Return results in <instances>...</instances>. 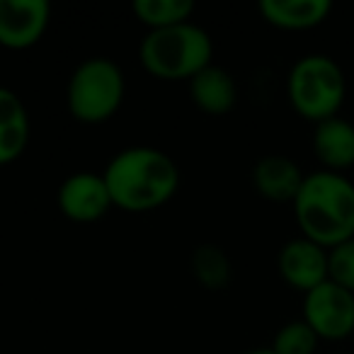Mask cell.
I'll use <instances>...</instances> for the list:
<instances>
[{
  "mask_svg": "<svg viewBox=\"0 0 354 354\" xmlns=\"http://www.w3.org/2000/svg\"><path fill=\"white\" fill-rule=\"evenodd\" d=\"M294 212L304 238L330 250L354 238V183L333 170L310 172L294 199Z\"/></svg>",
  "mask_w": 354,
  "mask_h": 354,
  "instance_id": "1",
  "label": "cell"
},
{
  "mask_svg": "<svg viewBox=\"0 0 354 354\" xmlns=\"http://www.w3.org/2000/svg\"><path fill=\"white\" fill-rule=\"evenodd\" d=\"M112 204L127 212H148L175 194L177 165L156 148H129L119 153L104 170Z\"/></svg>",
  "mask_w": 354,
  "mask_h": 354,
  "instance_id": "2",
  "label": "cell"
},
{
  "mask_svg": "<svg viewBox=\"0 0 354 354\" xmlns=\"http://www.w3.org/2000/svg\"><path fill=\"white\" fill-rule=\"evenodd\" d=\"M212 37L189 22L153 30L141 44V64L162 80H192L199 71L212 66Z\"/></svg>",
  "mask_w": 354,
  "mask_h": 354,
  "instance_id": "3",
  "label": "cell"
},
{
  "mask_svg": "<svg viewBox=\"0 0 354 354\" xmlns=\"http://www.w3.org/2000/svg\"><path fill=\"white\" fill-rule=\"evenodd\" d=\"M286 90L296 112L318 124L339 112L347 80L335 59L325 54H308L294 64Z\"/></svg>",
  "mask_w": 354,
  "mask_h": 354,
  "instance_id": "4",
  "label": "cell"
},
{
  "mask_svg": "<svg viewBox=\"0 0 354 354\" xmlns=\"http://www.w3.org/2000/svg\"><path fill=\"white\" fill-rule=\"evenodd\" d=\"M124 97V75L107 59H88L68 83V109L75 119L97 124L109 119Z\"/></svg>",
  "mask_w": 354,
  "mask_h": 354,
  "instance_id": "5",
  "label": "cell"
},
{
  "mask_svg": "<svg viewBox=\"0 0 354 354\" xmlns=\"http://www.w3.org/2000/svg\"><path fill=\"white\" fill-rule=\"evenodd\" d=\"M304 320L318 337L342 339L354 333V291L333 279L310 289L304 301Z\"/></svg>",
  "mask_w": 354,
  "mask_h": 354,
  "instance_id": "6",
  "label": "cell"
},
{
  "mask_svg": "<svg viewBox=\"0 0 354 354\" xmlns=\"http://www.w3.org/2000/svg\"><path fill=\"white\" fill-rule=\"evenodd\" d=\"M46 22V0H0V44L8 49H27L39 41Z\"/></svg>",
  "mask_w": 354,
  "mask_h": 354,
  "instance_id": "7",
  "label": "cell"
},
{
  "mask_svg": "<svg viewBox=\"0 0 354 354\" xmlns=\"http://www.w3.org/2000/svg\"><path fill=\"white\" fill-rule=\"evenodd\" d=\"M279 272L291 286L308 294L310 289L330 279L328 248L308 238L289 241L279 252Z\"/></svg>",
  "mask_w": 354,
  "mask_h": 354,
  "instance_id": "8",
  "label": "cell"
},
{
  "mask_svg": "<svg viewBox=\"0 0 354 354\" xmlns=\"http://www.w3.org/2000/svg\"><path fill=\"white\" fill-rule=\"evenodd\" d=\"M112 204L104 177L93 172H78L71 175L59 192V207L68 218L80 223L97 221Z\"/></svg>",
  "mask_w": 354,
  "mask_h": 354,
  "instance_id": "9",
  "label": "cell"
},
{
  "mask_svg": "<svg viewBox=\"0 0 354 354\" xmlns=\"http://www.w3.org/2000/svg\"><path fill=\"white\" fill-rule=\"evenodd\" d=\"M252 180H255L257 192L270 202H294L306 175L291 158L265 156L255 165Z\"/></svg>",
  "mask_w": 354,
  "mask_h": 354,
  "instance_id": "10",
  "label": "cell"
},
{
  "mask_svg": "<svg viewBox=\"0 0 354 354\" xmlns=\"http://www.w3.org/2000/svg\"><path fill=\"white\" fill-rule=\"evenodd\" d=\"M313 151L328 170L339 172L354 165V124L342 117H330L315 124Z\"/></svg>",
  "mask_w": 354,
  "mask_h": 354,
  "instance_id": "11",
  "label": "cell"
},
{
  "mask_svg": "<svg viewBox=\"0 0 354 354\" xmlns=\"http://www.w3.org/2000/svg\"><path fill=\"white\" fill-rule=\"evenodd\" d=\"M333 10L330 0H262L260 12L270 25L281 30H310Z\"/></svg>",
  "mask_w": 354,
  "mask_h": 354,
  "instance_id": "12",
  "label": "cell"
},
{
  "mask_svg": "<svg viewBox=\"0 0 354 354\" xmlns=\"http://www.w3.org/2000/svg\"><path fill=\"white\" fill-rule=\"evenodd\" d=\"M30 119L22 100L12 90L0 88V165L12 162L27 146Z\"/></svg>",
  "mask_w": 354,
  "mask_h": 354,
  "instance_id": "13",
  "label": "cell"
},
{
  "mask_svg": "<svg viewBox=\"0 0 354 354\" xmlns=\"http://www.w3.org/2000/svg\"><path fill=\"white\" fill-rule=\"evenodd\" d=\"M194 104L209 114H226L236 104V83L231 73L218 66H207L192 78L189 85Z\"/></svg>",
  "mask_w": 354,
  "mask_h": 354,
  "instance_id": "14",
  "label": "cell"
},
{
  "mask_svg": "<svg viewBox=\"0 0 354 354\" xmlns=\"http://www.w3.org/2000/svg\"><path fill=\"white\" fill-rule=\"evenodd\" d=\"M133 12L143 25L153 30H165L172 25H183L194 12L192 0H136Z\"/></svg>",
  "mask_w": 354,
  "mask_h": 354,
  "instance_id": "15",
  "label": "cell"
},
{
  "mask_svg": "<svg viewBox=\"0 0 354 354\" xmlns=\"http://www.w3.org/2000/svg\"><path fill=\"white\" fill-rule=\"evenodd\" d=\"M192 272L207 289H223L231 281V262L226 252L214 245H202L192 255Z\"/></svg>",
  "mask_w": 354,
  "mask_h": 354,
  "instance_id": "16",
  "label": "cell"
},
{
  "mask_svg": "<svg viewBox=\"0 0 354 354\" xmlns=\"http://www.w3.org/2000/svg\"><path fill=\"white\" fill-rule=\"evenodd\" d=\"M318 339L320 337L313 333V328L306 320H294V323H286L277 333L274 344L270 349L274 354H313Z\"/></svg>",
  "mask_w": 354,
  "mask_h": 354,
  "instance_id": "17",
  "label": "cell"
},
{
  "mask_svg": "<svg viewBox=\"0 0 354 354\" xmlns=\"http://www.w3.org/2000/svg\"><path fill=\"white\" fill-rule=\"evenodd\" d=\"M330 279L344 289L354 291V238L328 250Z\"/></svg>",
  "mask_w": 354,
  "mask_h": 354,
  "instance_id": "18",
  "label": "cell"
},
{
  "mask_svg": "<svg viewBox=\"0 0 354 354\" xmlns=\"http://www.w3.org/2000/svg\"><path fill=\"white\" fill-rule=\"evenodd\" d=\"M245 354H274L272 349H250V352H245Z\"/></svg>",
  "mask_w": 354,
  "mask_h": 354,
  "instance_id": "19",
  "label": "cell"
}]
</instances>
